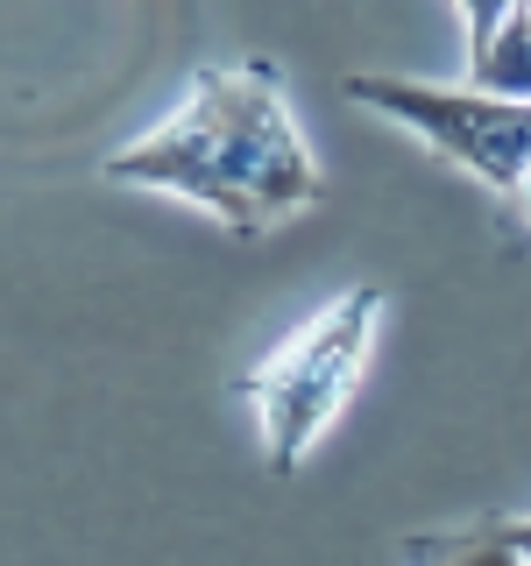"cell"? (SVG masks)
Instances as JSON below:
<instances>
[{"mask_svg": "<svg viewBox=\"0 0 531 566\" xmlns=\"http://www.w3.org/2000/svg\"><path fill=\"white\" fill-rule=\"evenodd\" d=\"M100 177L121 191H170V199L206 206L235 241H256L326 199V170H319L312 142L283 99V71L270 57L199 64L185 106L164 128L114 149Z\"/></svg>", "mask_w": 531, "mask_h": 566, "instance_id": "obj_1", "label": "cell"}, {"mask_svg": "<svg viewBox=\"0 0 531 566\" xmlns=\"http://www.w3.org/2000/svg\"><path fill=\"white\" fill-rule=\"evenodd\" d=\"M376 333H383V291L376 283H354V291H341L326 312L305 318L277 354H262L235 382L262 418L270 474L305 468V453L326 439V424L341 418V403L354 397V382H362L368 354H376Z\"/></svg>", "mask_w": 531, "mask_h": 566, "instance_id": "obj_2", "label": "cell"}, {"mask_svg": "<svg viewBox=\"0 0 531 566\" xmlns=\"http://www.w3.org/2000/svg\"><path fill=\"white\" fill-rule=\"evenodd\" d=\"M347 99L383 114L389 128L418 135L425 149H439L447 164L475 170L510 199L531 177V99H496L475 93V85H425V78H397V71H354Z\"/></svg>", "mask_w": 531, "mask_h": 566, "instance_id": "obj_3", "label": "cell"}, {"mask_svg": "<svg viewBox=\"0 0 531 566\" xmlns=\"http://www.w3.org/2000/svg\"><path fill=\"white\" fill-rule=\"evenodd\" d=\"M468 35V85L496 99H531V0H454Z\"/></svg>", "mask_w": 531, "mask_h": 566, "instance_id": "obj_4", "label": "cell"}, {"mask_svg": "<svg viewBox=\"0 0 531 566\" xmlns=\"http://www.w3.org/2000/svg\"><path fill=\"white\" fill-rule=\"evenodd\" d=\"M404 559H412V566H524L503 538H496V524L418 531V538H404Z\"/></svg>", "mask_w": 531, "mask_h": 566, "instance_id": "obj_5", "label": "cell"}, {"mask_svg": "<svg viewBox=\"0 0 531 566\" xmlns=\"http://www.w3.org/2000/svg\"><path fill=\"white\" fill-rule=\"evenodd\" d=\"M489 524H496V538H503L510 553L531 566V517H489Z\"/></svg>", "mask_w": 531, "mask_h": 566, "instance_id": "obj_6", "label": "cell"}]
</instances>
